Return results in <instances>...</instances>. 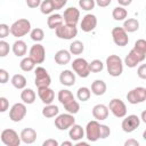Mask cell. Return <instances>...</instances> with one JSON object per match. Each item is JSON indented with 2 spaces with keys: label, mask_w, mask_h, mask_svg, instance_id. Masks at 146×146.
<instances>
[{
  "label": "cell",
  "mask_w": 146,
  "mask_h": 146,
  "mask_svg": "<svg viewBox=\"0 0 146 146\" xmlns=\"http://www.w3.org/2000/svg\"><path fill=\"white\" fill-rule=\"evenodd\" d=\"M106 70L111 76H120L123 72V60L117 55H110L106 58Z\"/></svg>",
  "instance_id": "1"
},
{
  "label": "cell",
  "mask_w": 146,
  "mask_h": 146,
  "mask_svg": "<svg viewBox=\"0 0 146 146\" xmlns=\"http://www.w3.org/2000/svg\"><path fill=\"white\" fill-rule=\"evenodd\" d=\"M31 31V22L26 18H19L15 21L10 26V34L17 39L26 35Z\"/></svg>",
  "instance_id": "2"
},
{
  "label": "cell",
  "mask_w": 146,
  "mask_h": 146,
  "mask_svg": "<svg viewBox=\"0 0 146 146\" xmlns=\"http://www.w3.org/2000/svg\"><path fill=\"white\" fill-rule=\"evenodd\" d=\"M56 36L63 40H72L78 35V27L76 25H68L63 23L60 26L55 29Z\"/></svg>",
  "instance_id": "3"
},
{
  "label": "cell",
  "mask_w": 146,
  "mask_h": 146,
  "mask_svg": "<svg viewBox=\"0 0 146 146\" xmlns=\"http://www.w3.org/2000/svg\"><path fill=\"white\" fill-rule=\"evenodd\" d=\"M145 58H146V54H145V52H141V51L137 50L136 48H132V49L129 51V54L125 56L123 64H125V65H127L128 67H130V68H133V67H136L138 64L143 63V62L145 60Z\"/></svg>",
  "instance_id": "4"
},
{
  "label": "cell",
  "mask_w": 146,
  "mask_h": 146,
  "mask_svg": "<svg viewBox=\"0 0 146 146\" xmlns=\"http://www.w3.org/2000/svg\"><path fill=\"white\" fill-rule=\"evenodd\" d=\"M74 123H75V117L73 114H70V113L58 114L55 117V127L60 131L68 130Z\"/></svg>",
  "instance_id": "5"
},
{
  "label": "cell",
  "mask_w": 146,
  "mask_h": 146,
  "mask_svg": "<svg viewBox=\"0 0 146 146\" xmlns=\"http://www.w3.org/2000/svg\"><path fill=\"white\" fill-rule=\"evenodd\" d=\"M84 137L88 139V141H92V143L100 139V123L97 120H92L87 123L84 130Z\"/></svg>",
  "instance_id": "6"
},
{
  "label": "cell",
  "mask_w": 146,
  "mask_h": 146,
  "mask_svg": "<svg viewBox=\"0 0 146 146\" xmlns=\"http://www.w3.org/2000/svg\"><path fill=\"white\" fill-rule=\"evenodd\" d=\"M34 73H35V79H34V83L36 86V88H44V87H49L51 83V78L49 75V73L47 72V70L42 66H38L36 68H34Z\"/></svg>",
  "instance_id": "7"
},
{
  "label": "cell",
  "mask_w": 146,
  "mask_h": 146,
  "mask_svg": "<svg viewBox=\"0 0 146 146\" xmlns=\"http://www.w3.org/2000/svg\"><path fill=\"white\" fill-rule=\"evenodd\" d=\"M107 107H108V111H111V113L117 119H122L127 115V106L124 102L121 100L120 98L111 99Z\"/></svg>",
  "instance_id": "8"
},
{
  "label": "cell",
  "mask_w": 146,
  "mask_h": 146,
  "mask_svg": "<svg viewBox=\"0 0 146 146\" xmlns=\"http://www.w3.org/2000/svg\"><path fill=\"white\" fill-rule=\"evenodd\" d=\"M0 138H1V141L6 146H18L22 143L19 135L14 129H5V130H2L1 133H0Z\"/></svg>",
  "instance_id": "9"
},
{
  "label": "cell",
  "mask_w": 146,
  "mask_h": 146,
  "mask_svg": "<svg viewBox=\"0 0 146 146\" xmlns=\"http://www.w3.org/2000/svg\"><path fill=\"white\" fill-rule=\"evenodd\" d=\"M72 68L74 73L80 78H88L90 74L89 63L84 58H81V57H78L72 62Z\"/></svg>",
  "instance_id": "10"
},
{
  "label": "cell",
  "mask_w": 146,
  "mask_h": 146,
  "mask_svg": "<svg viewBox=\"0 0 146 146\" xmlns=\"http://www.w3.org/2000/svg\"><path fill=\"white\" fill-rule=\"evenodd\" d=\"M127 100H128V103H130L132 105L144 103L146 100V88L137 87V88L131 89L127 94Z\"/></svg>",
  "instance_id": "11"
},
{
  "label": "cell",
  "mask_w": 146,
  "mask_h": 146,
  "mask_svg": "<svg viewBox=\"0 0 146 146\" xmlns=\"http://www.w3.org/2000/svg\"><path fill=\"white\" fill-rule=\"evenodd\" d=\"M26 104L24 103H15L9 110V119L13 122H21L26 115Z\"/></svg>",
  "instance_id": "12"
},
{
  "label": "cell",
  "mask_w": 146,
  "mask_h": 146,
  "mask_svg": "<svg viewBox=\"0 0 146 146\" xmlns=\"http://www.w3.org/2000/svg\"><path fill=\"white\" fill-rule=\"evenodd\" d=\"M140 125V117L136 114H130V115H125L124 119L122 120L121 123V128L124 132L130 133L132 131H135L137 128H139Z\"/></svg>",
  "instance_id": "13"
},
{
  "label": "cell",
  "mask_w": 146,
  "mask_h": 146,
  "mask_svg": "<svg viewBox=\"0 0 146 146\" xmlns=\"http://www.w3.org/2000/svg\"><path fill=\"white\" fill-rule=\"evenodd\" d=\"M29 56L33 59L35 64H42L46 59V49L41 43L36 42L30 48Z\"/></svg>",
  "instance_id": "14"
},
{
  "label": "cell",
  "mask_w": 146,
  "mask_h": 146,
  "mask_svg": "<svg viewBox=\"0 0 146 146\" xmlns=\"http://www.w3.org/2000/svg\"><path fill=\"white\" fill-rule=\"evenodd\" d=\"M112 39H113L114 43L116 46H119V47H124L129 42L128 33L124 31L123 27H120V26L113 27V30H112Z\"/></svg>",
  "instance_id": "15"
},
{
  "label": "cell",
  "mask_w": 146,
  "mask_h": 146,
  "mask_svg": "<svg viewBox=\"0 0 146 146\" xmlns=\"http://www.w3.org/2000/svg\"><path fill=\"white\" fill-rule=\"evenodd\" d=\"M64 23L68 25H76L80 19V10L75 7H68L64 10V14L62 15Z\"/></svg>",
  "instance_id": "16"
},
{
  "label": "cell",
  "mask_w": 146,
  "mask_h": 146,
  "mask_svg": "<svg viewBox=\"0 0 146 146\" xmlns=\"http://www.w3.org/2000/svg\"><path fill=\"white\" fill-rule=\"evenodd\" d=\"M97 26V17L92 14H87L82 17V21L80 23V27L83 32H91Z\"/></svg>",
  "instance_id": "17"
},
{
  "label": "cell",
  "mask_w": 146,
  "mask_h": 146,
  "mask_svg": "<svg viewBox=\"0 0 146 146\" xmlns=\"http://www.w3.org/2000/svg\"><path fill=\"white\" fill-rule=\"evenodd\" d=\"M38 96L41 99V102L44 105L51 104L55 99V92L50 87H44V88H38Z\"/></svg>",
  "instance_id": "18"
},
{
  "label": "cell",
  "mask_w": 146,
  "mask_h": 146,
  "mask_svg": "<svg viewBox=\"0 0 146 146\" xmlns=\"http://www.w3.org/2000/svg\"><path fill=\"white\" fill-rule=\"evenodd\" d=\"M108 107L104 104H97L92 107V116L97 121H104L108 116Z\"/></svg>",
  "instance_id": "19"
},
{
  "label": "cell",
  "mask_w": 146,
  "mask_h": 146,
  "mask_svg": "<svg viewBox=\"0 0 146 146\" xmlns=\"http://www.w3.org/2000/svg\"><path fill=\"white\" fill-rule=\"evenodd\" d=\"M19 137H21L22 143L30 145V144H33L36 140V131L33 128H24L21 131Z\"/></svg>",
  "instance_id": "20"
},
{
  "label": "cell",
  "mask_w": 146,
  "mask_h": 146,
  "mask_svg": "<svg viewBox=\"0 0 146 146\" xmlns=\"http://www.w3.org/2000/svg\"><path fill=\"white\" fill-rule=\"evenodd\" d=\"M59 82L63 86L66 87H72L75 84V73L71 70H64L59 74Z\"/></svg>",
  "instance_id": "21"
},
{
  "label": "cell",
  "mask_w": 146,
  "mask_h": 146,
  "mask_svg": "<svg viewBox=\"0 0 146 146\" xmlns=\"http://www.w3.org/2000/svg\"><path fill=\"white\" fill-rule=\"evenodd\" d=\"M68 137H70V139L73 140V141L81 140V139L84 137V129H83L80 124L74 123V124L68 129Z\"/></svg>",
  "instance_id": "22"
},
{
  "label": "cell",
  "mask_w": 146,
  "mask_h": 146,
  "mask_svg": "<svg viewBox=\"0 0 146 146\" xmlns=\"http://www.w3.org/2000/svg\"><path fill=\"white\" fill-rule=\"evenodd\" d=\"M11 50L14 52L15 56L17 57H23L24 55H26V51H27V46H26V42L23 41V40H16L13 46H11Z\"/></svg>",
  "instance_id": "23"
},
{
  "label": "cell",
  "mask_w": 146,
  "mask_h": 146,
  "mask_svg": "<svg viewBox=\"0 0 146 146\" xmlns=\"http://www.w3.org/2000/svg\"><path fill=\"white\" fill-rule=\"evenodd\" d=\"M54 58L58 65H66L71 62V52L66 49H60L55 54Z\"/></svg>",
  "instance_id": "24"
},
{
  "label": "cell",
  "mask_w": 146,
  "mask_h": 146,
  "mask_svg": "<svg viewBox=\"0 0 146 146\" xmlns=\"http://www.w3.org/2000/svg\"><path fill=\"white\" fill-rule=\"evenodd\" d=\"M106 89H107V86L106 83L103 81V80H95L92 83H91V89L90 91L96 95V96H102L106 92Z\"/></svg>",
  "instance_id": "25"
},
{
  "label": "cell",
  "mask_w": 146,
  "mask_h": 146,
  "mask_svg": "<svg viewBox=\"0 0 146 146\" xmlns=\"http://www.w3.org/2000/svg\"><path fill=\"white\" fill-rule=\"evenodd\" d=\"M35 97H36L35 91L33 89H30V88H24L23 91L21 92V99H22V102L24 104H27V105L33 104L35 102Z\"/></svg>",
  "instance_id": "26"
},
{
  "label": "cell",
  "mask_w": 146,
  "mask_h": 146,
  "mask_svg": "<svg viewBox=\"0 0 146 146\" xmlns=\"http://www.w3.org/2000/svg\"><path fill=\"white\" fill-rule=\"evenodd\" d=\"M63 23H64V19H63V16L60 14H50L49 17H48V19H47L48 27L51 29V30L57 29Z\"/></svg>",
  "instance_id": "27"
},
{
  "label": "cell",
  "mask_w": 146,
  "mask_h": 146,
  "mask_svg": "<svg viewBox=\"0 0 146 146\" xmlns=\"http://www.w3.org/2000/svg\"><path fill=\"white\" fill-rule=\"evenodd\" d=\"M122 27L124 29V31L127 33H133V32L138 31V29H139V22L136 18H127V19H124Z\"/></svg>",
  "instance_id": "28"
},
{
  "label": "cell",
  "mask_w": 146,
  "mask_h": 146,
  "mask_svg": "<svg viewBox=\"0 0 146 146\" xmlns=\"http://www.w3.org/2000/svg\"><path fill=\"white\" fill-rule=\"evenodd\" d=\"M10 82H11V84H13L14 88L19 89V90H23L26 87L27 80H26V78L23 74H15V75L11 76Z\"/></svg>",
  "instance_id": "29"
},
{
  "label": "cell",
  "mask_w": 146,
  "mask_h": 146,
  "mask_svg": "<svg viewBox=\"0 0 146 146\" xmlns=\"http://www.w3.org/2000/svg\"><path fill=\"white\" fill-rule=\"evenodd\" d=\"M58 114H59V108H58L57 105H54L52 103L46 105V106L42 108V115H43L44 117H47V119L56 117Z\"/></svg>",
  "instance_id": "30"
},
{
  "label": "cell",
  "mask_w": 146,
  "mask_h": 146,
  "mask_svg": "<svg viewBox=\"0 0 146 146\" xmlns=\"http://www.w3.org/2000/svg\"><path fill=\"white\" fill-rule=\"evenodd\" d=\"M57 98H58V100H59V103L62 105H65L66 103H68L72 99H75L74 96H73V94L68 89H62V90H59L58 91V95H57Z\"/></svg>",
  "instance_id": "31"
},
{
  "label": "cell",
  "mask_w": 146,
  "mask_h": 146,
  "mask_svg": "<svg viewBox=\"0 0 146 146\" xmlns=\"http://www.w3.org/2000/svg\"><path fill=\"white\" fill-rule=\"evenodd\" d=\"M112 16H113V18L115 19V21H124L125 18H127V16H128V11H127V9L124 8V7H122V6H117V7H115L114 9H113V11H112Z\"/></svg>",
  "instance_id": "32"
},
{
  "label": "cell",
  "mask_w": 146,
  "mask_h": 146,
  "mask_svg": "<svg viewBox=\"0 0 146 146\" xmlns=\"http://www.w3.org/2000/svg\"><path fill=\"white\" fill-rule=\"evenodd\" d=\"M83 50H84V44H83V42L82 41H80V40H74L71 44H70V52H71V55H81L82 52H83Z\"/></svg>",
  "instance_id": "33"
},
{
  "label": "cell",
  "mask_w": 146,
  "mask_h": 146,
  "mask_svg": "<svg viewBox=\"0 0 146 146\" xmlns=\"http://www.w3.org/2000/svg\"><path fill=\"white\" fill-rule=\"evenodd\" d=\"M19 67H21V70L24 71V72H31L32 70H34L35 63L33 62V59H32L30 56H29V57H24V58L21 60V63H19Z\"/></svg>",
  "instance_id": "34"
},
{
  "label": "cell",
  "mask_w": 146,
  "mask_h": 146,
  "mask_svg": "<svg viewBox=\"0 0 146 146\" xmlns=\"http://www.w3.org/2000/svg\"><path fill=\"white\" fill-rule=\"evenodd\" d=\"M39 7H40V11L43 15H50L55 10V7L51 0H42Z\"/></svg>",
  "instance_id": "35"
},
{
  "label": "cell",
  "mask_w": 146,
  "mask_h": 146,
  "mask_svg": "<svg viewBox=\"0 0 146 146\" xmlns=\"http://www.w3.org/2000/svg\"><path fill=\"white\" fill-rule=\"evenodd\" d=\"M90 96H91V91H90V89L88 87H80L78 89V91H76V97H78V99L80 102L89 100Z\"/></svg>",
  "instance_id": "36"
},
{
  "label": "cell",
  "mask_w": 146,
  "mask_h": 146,
  "mask_svg": "<svg viewBox=\"0 0 146 146\" xmlns=\"http://www.w3.org/2000/svg\"><path fill=\"white\" fill-rule=\"evenodd\" d=\"M64 106V108L66 110V112L67 113H70V114H76L79 111H80V104L75 100V99H72V100H70L68 103H66L65 105H63Z\"/></svg>",
  "instance_id": "37"
},
{
  "label": "cell",
  "mask_w": 146,
  "mask_h": 146,
  "mask_svg": "<svg viewBox=\"0 0 146 146\" xmlns=\"http://www.w3.org/2000/svg\"><path fill=\"white\" fill-rule=\"evenodd\" d=\"M30 36L34 42H41L44 38V32L40 27H35L30 31Z\"/></svg>",
  "instance_id": "38"
},
{
  "label": "cell",
  "mask_w": 146,
  "mask_h": 146,
  "mask_svg": "<svg viewBox=\"0 0 146 146\" xmlns=\"http://www.w3.org/2000/svg\"><path fill=\"white\" fill-rule=\"evenodd\" d=\"M104 68V63L100 60V59H94L89 63V70H90V73H99L102 72Z\"/></svg>",
  "instance_id": "39"
},
{
  "label": "cell",
  "mask_w": 146,
  "mask_h": 146,
  "mask_svg": "<svg viewBox=\"0 0 146 146\" xmlns=\"http://www.w3.org/2000/svg\"><path fill=\"white\" fill-rule=\"evenodd\" d=\"M79 6L82 10L89 11L95 8L96 3H95V0H79Z\"/></svg>",
  "instance_id": "40"
},
{
  "label": "cell",
  "mask_w": 146,
  "mask_h": 146,
  "mask_svg": "<svg viewBox=\"0 0 146 146\" xmlns=\"http://www.w3.org/2000/svg\"><path fill=\"white\" fill-rule=\"evenodd\" d=\"M10 46L7 41L0 39V57H6L10 51Z\"/></svg>",
  "instance_id": "41"
},
{
  "label": "cell",
  "mask_w": 146,
  "mask_h": 146,
  "mask_svg": "<svg viewBox=\"0 0 146 146\" xmlns=\"http://www.w3.org/2000/svg\"><path fill=\"white\" fill-rule=\"evenodd\" d=\"M9 33H10V27H9V25H7V24H5V23L0 24V39L7 38V36L9 35Z\"/></svg>",
  "instance_id": "42"
},
{
  "label": "cell",
  "mask_w": 146,
  "mask_h": 146,
  "mask_svg": "<svg viewBox=\"0 0 146 146\" xmlns=\"http://www.w3.org/2000/svg\"><path fill=\"white\" fill-rule=\"evenodd\" d=\"M133 48H136L137 50H139V51L146 54V41H145L144 39H138V40L135 42Z\"/></svg>",
  "instance_id": "43"
},
{
  "label": "cell",
  "mask_w": 146,
  "mask_h": 146,
  "mask_svg": "<svg viewBox=\"0 0 146 146\" xmlns=\"http://www.w3.org/2000/svg\"><path fill=\"white\" fill-rule=\"evenodd\" d=\"M111 135V129L106 124H100V139H105L110 137Z\"/></svg>",
  "instance_id": "44"
},
{
  "label": "cell",
  "mask_w": 146,
  "mask_h": 146,
  "mask_svg": "<svg viewBox=\"0 0 146 146\" xmlns=\"http://www.w3.org/2000/svg\"><path fill=\"white\" fill-rule=\"evenodd\" d=\"M9 81V73L5 68H0V83L5 84Z\"/></svg>",
  "instance_id": "45"
},
{
  "label": "cell",
  "mask_w": 146,
  "mask_h": 146,
  "mask_svg": "<svg viewBox=\"0 0 146 146\" xmlns=\"http://www.w3.org/2000/svg\"><path fill=\"white\" fill-rule=\"evenodd\" d=\"M9 108V102L6 97H0V113H5Z\"/></svg>",
  "instance_id": "46"
},
{
  "label": "cell",
  "mask_w": 146,
  "mask_h": 146,
  "mask_svg": "<svg viewBox=\"0 0 146 146\" xmlns=\"http://www.w3.org/2000/svg\"><path fill=\"white\" fill-rule=\"evenodd\" d=\"M137 75L141 80H145L146 79V65L145 64H140V66L137 70Z\"/></svg>",
  "instance_id": "47"
},
{
  "label": "cell",
  "mask_w": 146,
  "mask_h": 146,
  "mask_svg": "<svg viewBox=\"0 0 146 146\" xmlns=\"http://www.w3.org/2000/svg\"><path fill=\"white\" fill-rule=\"evenodd\" d=\"M52 3H54V7H55V10H59L62 8H64V6L66 5L67 0H51Z\"/></svg>",
  "instance_id": "48"
},
{
  "label": "cell",
  "mask_w": 146,
  "mask_h": 146,
  "mask_svg": "<svg viewBox=\"0 0 146 146\" xmlns=\"http://www.w3.org/2000/svg\"><path fill=\"white\" fill-rule=\"evenodd\" d=\"M41 1L42 0H26V5H27V7L34 9V8H38L40 6Z\"/></svg>",
  "instance_id": "49"
},
{
  "label": "cell",
  "mask_w": 146,
  "mask_h": 146,
  "mask_svg": "<svg viewBox=\"0 0 146 146\" xmlns=\"http://www.w3.org/2000/svg\"><path fill=\"white\" fill-rule=\"evenodd\" d=\"M111 2H112V0H95V3L100 8H105V7L110 6Z\"/></svg>",
  "instance_id": "50"
},
{
  "label": "cell",
  "mask_w": 146,
  "mask_h": 146,
  "mask_svg": "<svg viewBox=\"0 0 146 146\" xmlns=\"http://www.w3.org/2000/svg\"><path fill=\"white\" fill-rule=\"evenodd\" d=\"M58 145H59V143L56 139H51V138L47 139L42 143V146H58Z\"/></svg>",
  "instance_id": "51"
},
{
  "label": "cell",
  "mask_w": 146,
  "mask_h": 146,
  "mask_svg": "<svg viewBox=\"0 0 146 146\" xmlns=\"http://www.w3.org/2000/svg\"><path fill=\"white\" fill-rule=\"evenodd\" d=\"M124 146H139V143L136 139L130 138V139H128V140L124 141Z\"/></svg>",
  "instance_id": "52"
},
{
  "label": "cell",
  "mask_w": 146,
  "mask_h": 146,
  "mask_svg": "<svg viewBox=\"0 0 146 146\" xmlns=\"http://www.w3.org/2000/svg\"><path fill=\"white\" fill-rule=\"evenodd\" d=\"M132 2V0H117V3L122 7H127V6H130Z\"/></svg>",
  "instance_id": "53"
},
{
  "label": "cell",
  "mask_w": 146,
  "mask_h": 146,
  "mask_svg": "<svg viewBox=\"0 0 146 146\" xmlns=\"http://www.w3.org/2000/svg\"><path fill=\"white\" fill-rule=\"evenodd\" d=\"M60 145L62 146H73V143L71 140H66V141H63Z\"/></svg>",
  "instance_id": "54"
},
{
  "label": "cell",
  "mask_w": 146,
  "mask_h": 146,
  "mask_svg": "<svg viewBox=\"0 0 146 146\" xmlns=\"http://www.w3.org/2000/svg\"><path fill=\"white\" fill-rule=\"evenodd\" d=\"M75 145H76V146H88V143H86V141H81V140H78Z\"/></svg>",
  "instance_id": "55"
},
{
  "label": "cell",
  "mask_w": 146,
  "mask_h": 146,
  "mask_svg": "<svg viewBox=\"0 0 146 146\" xmlns=\"http://www.w3.org/2000/svg\"><path fill=\"white\" fill-rule=\"evenodd\" d=\"M145 116H146V112L144 111V112L141 113V117H140V119H141V121H143V122H145V123H146V119H145Z\"/></svg>",
  "instance_id": "56"
}]
</instances>
